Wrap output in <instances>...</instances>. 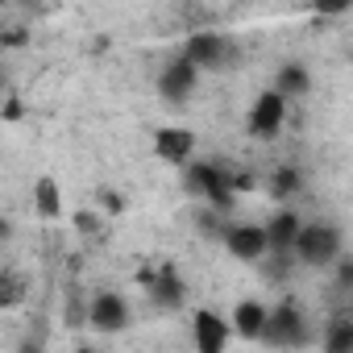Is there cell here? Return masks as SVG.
Segmentation results:
<instances>
[{"instance_id":"cell-21","label":"cell","mask_w":353,"mask_h":353,"mask_svg":"<svg viewBox=\"0 0 353 353\" xmlns=\"http://www.w3.org/2000/svg\"><path fill=\"white\" fill-rule=\"evenodd\" d=\"M9 237V221H0V241H5Z\"/></svg>"},{"instance_id":"cell-1","label":"cell","mask_w":353,"mask_h":353,"mask_svg":"<svg viewBox=\"0 0 353 353\" xmlns=\"http://www.w3.org/2000/svg\"><path fill=\"white\" fill-rule=\"evenodd\" d=\"M262 345H270V349H287V353L312 345V324H307V316H303V307H299L295 299H283L279 307L266 312Z\"/></svg>"},{"instance_id":"cell-8","label":"cell","mask_w":353,"mask_h":353,"mask_svg":"<svg viewBox=\"0 0 353 353\" xmlns=\"http://www.w3.org/2000/svg\"><path fill=\"white\" fill-rule=\"evenodd\" d=\"M196 83H200V71L192 63H183V59H170L158 71V96L170 100V104H188V96L196 92Z\"/></svg>"},{"instance_id":"cell-16","label":"cell","mask_w":353,"mask_h":353,"mask_svg":"<svg viewBox=\"0 0 353 353\" xmlns=\"http://www.w3.org/2000/svg\"><path fill=\"white\" fill-rule=\"evenodd\" d=\"M154 299H158V303H166V307H174V303L183 299V287L174 283L170 274H162V279H154Z\"/></svg>"},{"instance_id":"cell-5","label":"cell","mask_w":353,"mask_h":353,"mask_svg":"<svg viewBox=\"0 0 353 353\" xmlns=\"http://www.w3.org/2000/svg\"><path fill=\"white\" fill-rule=\"evenodd\" d=\"M129 320H133L129 299H121L117 291H100V295H92V303H88V324H92L96 332H125Z\"/></svg>"},{"instance_id":"cell-4","label":"cell","mask_w":353,"mask_h":353,"mask_svg":"<svg viewBox=\"0 0 353 353\" xmlns=\"http://www.w3.org/2000/svg\"><path fill=\"white\" fill-rule=\"evenodd\" d=\"M183 183H188V192H192L196 200H208L216 212H229V208H233V192H229L225 170H221L216 162H188Z\"/></svg>"},{"instance_id":"cell-13","label":"cell","mask_w":353,"mask_h":353,"mask_svg":"<svg viewBox=\"0 0 353 353\" xmlns=\"http://www.w3.org/2000/svg\"><path fill=\"white\" fill-rule=\"evenodd\" d=\"M270 92H279L287 104H291V100H303V96L312 92V75H307V67H303V63H287V67H279Z\"/></svg>"},{"instance_id":"cell-3","label":"cell","mask_w":353,"mask_h":353,"mask_svg":"<svg viewBox=\"0 0 353 353\" xmlns=\"http://www.w3.org/2000/svg\"><path fill=\"white\" fill-rule=\"evenodd\" d=\"M183 63H192L200 75L204 71H225L233 59H237V46H233V38L229 34H216V30H204V34H192L188 42H183V54H179Z\"/></svg>"},{"instance_id":"cell-19","label":"cell","mask_w":353,"mask_h":353,"mask_svg":"<svg viewBox=\"0 0 353 353\" xmlns=\"http://www.w3.org/2000/svg\"><path fill=\"white\" fill-rule=\"evenodd\" d=\"M295 188H299V174H295V170H279V179H274V196L295 192Z\"/></svg>"},{"instance_id":"cell-6","label":"cell","mask_w":353,"mask_h":353,"mask_svg":"<svg viewBox=\"0 0 353 353\" xmlns=\"http://www.w3.org/2000/svg\"><path fill=\"white\" fill-rule=\"evenodd\" d=\"M283 125H287V100L266 88V92L250 104V133L262 137V141H270V137H279Z\"/></svg>"},{"instance_id":"cell-17","label":"cell","mask_w":353,"mask_h":353,"mask_svg":"<svg viewBox=\"0 0 353 353\" xmlns=\"http://www.w3.org/2000/svg\"><path fill=\"white\" fill-rule=\"evenodd\" d=\"M21 295H26V283H21V274H0V307H13Z\"/></svg>"},{"instance_id":"cell-10","label":"cell","mask_w":353,"mask_h":353,"mask_svg":"<svg viewBox=\"0 0 353 353\" xmlns=\"http://www.w3.org/2000/svg\"><path fill=\"white\" fill-rule=\"evenodd\" d=\"M154 154L170 166H188L192 154H196V133L188 125H166L154 133Z\"/></svg>"},{"instance_id":"cell-2","label":"cell","mask_w":353,"mask_h":353,"mask_svg":"<svg viewBox=\"0 0 353 353\" xmlns=\"http://www.w3.org/2000/svg\"><path fill=\"white\" fill-rule=\"evenodd\" d=\"M291 254H295L303 266H332V262L345 254V233H341L336 225H328V221H312V225L299 229Z\"/></svg>"},{"instance_id":"cell-23","label":"cell","mask_w":353,"mask_h":353,"mask_svg":"<svg viewBox=\"0 0 353 353\" xmlns=\"http://www.w3.org/2000/svg\"><path fill=\"white\" fill-rule=\"evenodd\" d=\"M0 92H5V79H0Z\"/></svg>"},{"instance_id":"cell-18","label":"cell","mask_w":353,"mask_h":353,"mask_svg":"<svg viewBox=\"0 0 353 353\" xmlns=\"http://www.w3.org/2000/svg\"><path fill=\"white\" fill-rule=\"evenodd\" d=\"M332 266H336V279H341V287L349 291V287H353V258H345V254H341Z\"/></svg>"},{"instance_id":"cell-7","label":"cell","mask_w":353,"mask_h":353,"mask_svg":"<svg viewBox=\"0 0 353 353\" xmlns=\"http://www.w3.org/2000/svg\"><path fill=\"white\" fill-rule=\"evenodd\" d=\"M229 341H233V332H229V320L221 312L200 307L192 316V345H196V353H225Z\"/></svg>"},{"instance_id":"cell-14","label":"cell","mask_w":353,"mask_h":353,"mask_svg":"<svg viewBox=\"0 0 353 353\" xmlns=\"http://www.w3.org/2000/svg\"><path fill=\"white\" fill-rule=\"evenodd\" d=\"M320 353H353V316H332L324 336H320Z\"/></svg>"},{"instance_id":"cell-15","label":"cell","mask_w":353,"mask_h":353,"mask_svg":"<svg viewBox=\"0 0 353 353\" xmlns=\"http://www.w3.org/2000/svg\"><path fill=\"white\" fill-rule=\"evenodd\" d=\"M34 208L42 221H54L63 212V188L54 183V174H42V179L34 183Z\"/></svg>"},{"instance_id":"cell-22","label":"cell","mask_w":353,"mask_h":353,"mask_svg":"<svg viewBox=\"0 0 353 353\" xmlns=\"http://www.w3.org/2000/svg\"><path fill=\"white\" fill-rule=\"evenodd\" d=\"M79 353H96V349H79Z\"/></svg>"},{"instance_id":"cell-12","label":"cell","mask_w":353,"mask_h":353,"mask_svg":"<svg viewBox=\"0 0 353 353\" xmlns=\"http://www.w3.org/2000/svg\"><path fill=\"white\" fill-rule=\"evenodd\" d=\"M266 303L262 299H241L229 316V332L241 336V341H262V328H266Z\"/></svg>"},{"instance_id":"cell-9","label":"cell","mask_w":353,"mask_h":353,"mask_svg":"<svg viewBox=\"0 0 353 353\" xmlns=\"http://www.w3.org/2000/svg\"><path fill=\"white\" fill-rule=\"evenodd\" d=\"M221 237H225V250L237 258V262H262L270 250H266V233H262V225H229V229H221Z\"/></svg>"},{"instance_id":"cell-20","label":"cell","mask_w":353,"mask_h":353,"mask_svg":"<svg viewBox=\"0 0 353 353\" xmlns=\"http://www.w3.org/2000/svg\"><path fill=\"white\" fill-rule=\"evenodd\" d=\"M17 353H42V345H38V341H26V345H21Z\"/></svg>"},{"instance_id":"cell-11","label":"cell","mask_w":353,"mask_h":353,"mask_svg":"<svg viewBox=\"0 0 353 353\" xmlns=\"http://www.w3.org/2000/svg\"><path fill=\"white\" fill-rule=\"evenodd\" d=\"M299 229H303V221H299V212H291V208H279L266 225H262V233H266V250L270 254H291V245H295V237H299Z\"/></svg>"}]
</instances>
